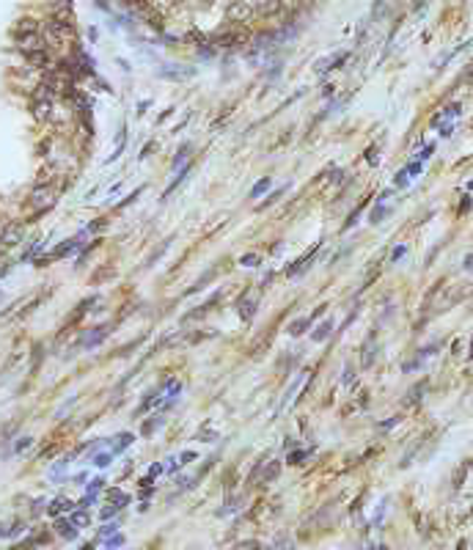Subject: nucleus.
Masks as SVG:
<instances>
[{"instance_id":"nucleus-1","label":"nucleus","mask_w":473,"mask_h":550,"mask_svg":"<svg viewBox=\"0 0 473 550\" xmlns=\"http://www.w3.org/2000/svg\"><path fill=\"white\" fill-rule=\"evenodd\" d=\"M248 39H250V33H248V28H245L242 22H229L226 28H220L218 33L212 36V42L218 44V47H226V50L239 47V44H248Z\"/></svg>"},{"instance_id":"nucleus-2","label":"nucleus","mask_w":473,"mask_h":550,"mask_svg":"<svg viewBox=\"0 0 473 550\" xmlns=\"http://www.w3.org/2000/svg\"><path fill=\"white\" fill-rule=\"evenodd\" d=\"M253 6L250 3H245V0H234V3H229V8H226V19L229 22H250V17H253Z\"/></svg>"},{"instance_id":"nucleus-3","label":"nucleus","mask_w":473,"mask_h":550,"mask_svg":"<svg viewBox=\"0 0 473 550\" xmlns=\"http://www.w3.org/2000/svg\"><path fill=\"white\" fill-rule=\"evenodd\" d=\"M50 110H53V99L50 96H33V105H30V113H33L36 121H47Z\"/></svg>"},{"instance_id":"nucleus-4","label":"nucleus","mask_w":473,"mask_h":550,"mask_svg":"<svg viewBox=\"0 0 473 550\" xmlns=\"http://www.w3.org/2000/svg\"><path fill=\"white\" fill-rule=\"evenodd\" d=\"M22 53H30V50H42L44 47V36L36 30V33H25V36H14Z\"/></svg>"},{"instance_id":"nucleus-5","label":"nucleus","mask_w":473,"mask_h":550,"mask_svg":"<svg viewBox=\"0 0 473 550\" xmlns=\"http://www.w3.org/2000/svg\"><path fill=\"white\" fill-rule=\"evenodd\" d=\"M281 8H284V0H256L253 3V11L259 17H275L281 14Z\"/></svg>"},{"instance_id":"nucleus-6","label":"nucleus","mask_w":473,"mask_h":550,"mask_svg":"<svg viewBox=\"0 0 473 550\" xmlns=\"http://www.w3.org/2000/svg\"><path fill=\"white\" fill-rule=\"evenodd\" d=\"M25 61H28L33 69H50L53 66V61H50V53L47 50H30V53H25Z\"/></svg>"},{"instance_id":"nucleus-7","label":"nucleus","mask_w":473,"mask_h":550,"mask_svg":"<svg viewBox=\"0 0 473 550\" xmlns=\"http://www.w3.org/2000/svg\"><path fill=\"white\" fill-rule=\"evenodd\" d=\"M0 242L8 245V248H11V245H19V242H22V226H19V223H8L6 231H3V237H0Z\"/></svg>"},{"instance_id":"nucleus-8","label":"nucleus","mask_w":473,"mask_h":550,"mask_svg":"<svg viewBox=\"0 0 473 550\" xmlns=\"http://www.w3.org/2000/svg\"><path fill=\"white\" fill-rule=\"evenodd\" d=\"M36 30H39V22H36L33 17H22V19H17V25H14L11 33L14 36H25V33H36Z\"/></svg>"},{"instance_id":"nucleus-9","label":"nucleus","mask_w":473,"mask_h":550,"mask_svg":"<svg viewBox=\"0 0 473 550\" xmlns=\"http://www.w3.org/2000/svg\"><path fill=\"white\" fill-rule=\"evenodd\" d=\"M278 473H281V462H278V460H272L270 465H267L264 471L259 473V481H261V484H272V481L278 479Z\"/></svg>"},{"instance_id":"nucleus-10","label":"nucleus","mask_w":473,"mask_h":550,"mask_svg":"<svg viewBox=\"0 0 473 550\" xmlns=\"http://www.w3.org/2000/svg\"><path fill=\"white\" fill-rule=\"evenodd\" d=\"M187 160H190V143H182L179 152H176V157L171 160V168H173V171H179V168L187 165Z\"/></svg>"},{"instance_id":"nucleus-11","label":"nucleus","mask_w":473,"mask_h":550,"mask_svg":"<svg viewBox=\"0 0 473 550\" xmlns=\"http://www.w3.org/2000/svg\"><path fill=\"white\" fill-rule=\"evenodd\" d=\"M55 531H58L64 539H75V537H77L75 523H72V520H64V517H58V520H55Z\"/></svg>"},{"instance_id":"nucleus-12","label":"nucleus","mask_w":473,"mask_h":550,"mask_svg":"<svg viewBox=\"0 0 473 550\" xmlns=\"http://www.w3.org/2000/svg\"><path fill=\"white\" fill-rule=\"evenodd\" d=\"M330 333H333V319H325L316 330L311 333V338H314V341H325V338H330Z\"/></svg>"},{"instance_id":"nucleus-13","label":"nucleus","mask_w":473,"mask_h":550,"mask_svg":"<svg viewBox=\"0 0 473 550\" xmlns=\"http://www.w3.org/2000/svg\"><path fill=\"white\" fill-rule=\"evenodd\" d=\"M344 61H347V53H338V55H333V58H327V61H319L316 69H319V72H330V69H336L338 64H344Z\"/></svg>"},{"instance_id":"nucleus-14","label":"nucleus","mask_w":473,"mask_h":550,"mask_svg":"<svg viewBox=\"0 0 473 550\" xmlns=\"http://www.w3.org/2000/svg\"><path fill=\"white\" fill-rule=\"evenodd\" d=\"M69 509H72L69 498H55V501L47 506V512H50V515H61V512H69Z\"/></svg>"},{"instance_id":"nucleus-15","label":"nucleus","mask_w":473,"mask_h":550,"mask_svg":"<svg viewBox=\"0 0 473 550\" xmlns=\"http://www.w3.org/2000/svg\"><path fill=\"white\" fill-rule=\"evenodd\" d=\"M105 495H107V501H110V503H116L118 509H121V506H127V501H130V495H127V492H121V490H116V487H113V490H107Z\"/></svg>"},{"instance_id":"nucleus-16","label":"nucleus","mask_w":473,"mask_h":550,"mask_svg":"<svg viewBox=\"0 0 473 550\" xmlns=\"http://www.w3.org/2000/svg\"><path fill=\"white\" fill-rule=\"evenodd\" d=\"M187 173H190V165H184V168H179V176H176V179H173V182H171V184H168V190H165V193H162V198H171V193H173V190H176V187H179V184H182V182H184V179H187Z\"/></svg>"},{"instance_id":"nucleus-17","label":"nucleus","mask_w":473,"mask_h":550,"mask_svg":"<svg viewBox=\"0 0 473 550\" xmlns=\"http://www.w3.org/2000/svg\"><path fill=\"white\" fill-rule=\"evenodd\" d=\"M107 333H110V330H107V327H94V333L83 338V347H94V344H99L102 338L107 336Z\"/></svg>"},{"instance_id":"nucleus-18","label":"nucleus","mask_w":473,"mask_h":550,"mask_svg":"<svg viewBox=\"0 0 473 550\" xmlns=\"http://www.w3.org/2000/svg\"><path fill=\"white\" fill-rule=\"evenodd\" d=\"M308 325H311V316H303V319H295L289 325V333L292 336H300V333H306L308 330Z\"/></svg>"},{"instance_id":"nucleus-19","label":"nucleus","mask_w":473,"mask_h":550,"mask_svg":"<svg viewBox=\"0 0 473 550\" xmlns=\"http://www.w3.org/2000/svg\"><path fill=\"white\" fill-rule=\"evenodd\" d=\"M160 75H162V77H168V80H184V77L193 75V69H182V72H176V69H162Z\"/></svg>"},{"instance_id":"nucleus-20","label":"nucleus","mask_w":473,"mask_h":550,"mask_svg":"<svg viewBox=\"0 0 473 550\" xmlns=\"http://www.w3.org/2000/svg\"><path fill=\"white\" fill-rule=\"evenodd\" d=\"M267 190H270V176H264L261 182L253 184V190H250V198H259V195H264Z\"/></svg>"},{"instance_id":"nucleus-21","label":"nucleus","mask_w":473,"mask_h":550,"mask_svg":"<svg viewBox=\"0 0 473 550\" xmlns=\"http://www.w3.org/2000/svg\"><path fill=\"white\" fill-rule=\"evenodd\" d=\"M236 308H239V316H242V319L248 322L250 316H253V311H256V303H253V300H248V303H239Z\"/></svg>"},{"instance_id":"nucleus-22","label":"nucleus","mask_w":473,"mask_h":550,"mask_svg":"<svg viewBox=\"0 0 473 550\" xmlns=\"http://www.w3.org/2000/svg\"><path fill=\"white\" fill-rule=\"evenodd\" d=\"M160 426H162V418H160V415H152V421H146L141 432H143V435H152V432L160 429Z\"/></svg>"},{"instance_id":"nucleus-23","label":"nucleus","mask_w":473,"mask_h":550,"mask_svg":"<svg viewBox=\"0 0 473 550\" xmlns=\"http://www.w3.org/2000/svg\"><path fill=\"white\" fill-rule=\"evenodd\" d=\"M239 264H245V267H256V264H261V256H259V253H245L242 259H239Z\"/></svg>"},{"instance_id":"nucleus-24","label":"nucleus","mask_w":473,"mask_h":550,"mask_svg":"<svg viewBox=\"0 0 473 550\" xmlns=\"http://www.w3.org/2000/svg\"><path fill=\"white\" fill-rule=\"evenodd\" d=\"M286 460H289L292 465H303V462L308 460V451H292V454L286 457Z\"/></svg>"},{"instance_id":"nucleus-25","label":"nucleus","mask_w":473,"mask_h":550,"mask_svg":"<svg viewBox=\"0 0 473 550\" xmlns=\"http://www.w3.org/2000/svg\"><path fill=\"white\" fill-rule=\"evenodd\" d=\"M110 460H113V454H96V457H94V465H96V468H107V465H110Z\"/></svg>"},{"instance_id":"nucleus-26","label":"nucleus","mask_w":473,"mask_h":550,"mask_svg":"<svg viewBox=\"0 0 473 550\" xmlns=\"http://www.w3.org/2000/svg\"><path fill=\"white\" fill-rule=\"evenodd\" d=\"M284 190H286V187L275 190V193H272V195H270V198H267L264 204H259V209H267V207H270V204H275V201H278V198H281V193H284Z\"/></svg>"},{"instance_id":"nucleus-27","label":"nucleus","mask_w":473,"mask_h":550,"mask_svg":"<svg viewBox=\"0 0 473 550\" xmlns=\"http://www.w3.org/2000/svg\"><path fill=\"white\" fill-rule=\"evenodd\" d=\"M72 523H75V526H88V515H85V512H75Z\"/></svg>"},{"instance_id":"nucleus-28","label":"nucleus","mask_w":473,"mask_h":550,"mask_svg":"<svg viewBox=\"0 0 473 550\" xmlns=\"http://www.w3.org/2000/svg\"><path fill=\"white\" fill-rule=\"evenodd\" d=\"M116 512H118V506H116V503H107V506L102 509V520H107V517H113V515H116Z\"/></svg>"},{"instance_id":"nucleus-29","label":"nucleus","mask_w":473,"mask_h":550,"mask_svg":"<svg viewBox=\"0 0 473 550\" xmlns=\"http://www.w3.org/2000/svg\"><path fill=\"white\" fill-rule=\"evenodd\" d=\"M132 443V435L127 432V435H118V449H127V446Z\"/></svg>"},{"instance_id":"nucleus-30","label":"nucleus","mask_w":473,"mask_h":550,"mask_svg":"<svg viewBox=\"0 0 473 550\" xmlns=\"http://www.w3.org/2000/svg\"><path fill=\"white\" fill-rule=\"evenodd\" d=\"M102 484H105V481H102V479H94V481H91V484H88V492H91V495H96V492L102 490Z\"/></svg>"},{"instance_id":"nucleus-31","label":"nucleus","mask_w":473,"mask_h":550,"mask_svg":"<svg viewBox=\"0 0 473 550\" xmlns=\"http://www.w3.org/2000/svg\"><path fill=\"white\" fill-rule=\"evenodd\" d=\"M385 212H388V209H383V207H380V209H374V212H372V223H380V220L385 218Z\"/></svg>"},{"instance_id":"nucleus-32","label":"nucleus","mask_w":473,"mask_h":550,"mask_svg":"<svg viewBox=\"0 0 473 550\" xmlns=\"http://www.w3.org/2000/svg\"><path fill=\"white\" fill-rule=\"evenodd\" d=\"M30 443H33V438H19V443L14 446V449H17V451H25V449H28Z\"/></svg>"},{"instance_id":"nucleus-33","label":"nucleus","mask_w":473,"mask_h":550,"mask_svg":"<svg viewBox=\"0 0 473 550\" xmlns=\"http://www.w3.org/2000/svg\"><path fill=\"white\" fill-rule=\"evenodd\" d=\"M105 226H107V220H102V218H99L96 223H91V226H88V231H102Z\"/></svg>"},{"instance_id":"nucleus-34","label":"nucleus","mask_w":473,"mask_h":550,"mask_svg":"<svg viewBox=\"0 0 473 550\" xmlns=\"http://www.w3.org/2000/svg\"><path fill=\"white\" fill-rule=\"evenodd\" d=\"M404 250H407V248H404V245H399V248H396V250H394V256H391V261H396V259H402V256H404Z\"/></svg>"},{"instance_id":"nucleus-35","label":"nucleus","mask_w":473,"mask_h":550,"mask_svg":"<svg viewBox=\"0 0 473 550\" xmlns=\"http://www.w3.org/2000/svg\"><path fill=\"white\" fill-rule=\"evenodd\" d=\"M121 542H124L121 537H113V539H107V542H105V548H116V545H121Z\"/></svg>"},{"instance_id":"nucleus-36","label":"nucleus","mask_w":473,"mask_h":550,"mask_svg":"<svg viewBox=\"0 0 473 550\" xmlns=\"http://www.w3.org/2000/svg\"><path fill=\"white\" fill-rule=\"evenodd\" d=\"M179 460H182V462H193V460H195V451H184Z\"/></svg>"},{"instance_id":"nucleus-37","label":"nucleus","mask_w":473,"mask_h":550,"mask_svg":"<svg viewBox=\"0 0 473 550\" xmlns=\"http://www.w3.org/2000/svg\"><path fill=\"white\" fill-rule=\"evenodd\" d=\"M116 528H118V526H116V523H107V526H105V528H102V537H105V534H113V531H116Z\"/></svg>"},{"instance_id":"nucleus-38","label":"nucleus","mask_w":473,"mask_h":550,"mask_svg":"<svg viewBox=\"0 0 473 550\" xmlns=\"http://www.w3.org/2000/svg\"><path fill=\"white\" fill-rule=\"evenodd\" d=\"M162 471V465H152V471H149V476H157Z\"/></svg>"},{"instance_id":"nucleus-39","label":"nucleus","mask_w":473,"mask_h":550,"mask_svg":"<svg viewBox=\"0 0 473 550\" xmlns=\"http://www.w3.org/2000/svg\"><path fill=\"white\" fill-rule=\"evenodd\" d=\"M465 270H473V253H471V256H468V259H465Z\"/></svg>"},{"instance_id":"nucleus-40","label":"nucleus","mask_w":473,"mask_h":550,"mask_svg":"<svg viewBox=\"0 0 473 550\" xmlns=\"http://www.w3.org/2000/svg\"><path fill=\"white\" fill-rule=\"evenodd\" d=\"M0 528H3V526H0ZM0 537H3V531H0Z\"/></svg>"}]
</instances>
